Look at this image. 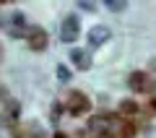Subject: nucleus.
<instances>
[{
  "label": "nucleus",
  "mask_w": 156,
  "mask_h": 138,
  "mask_svg": "<svg viewBox=\"0 0 156 138\" xmlns=\"http://www.w3.org/2000/svg\"><path fill=\"white\" fill-rule=\"evenodd\" d=\"M78 34H81V18H78V13H68L60 24V39L62 42H76Z\"/></svg>",
  "instance_id": "4"
},
{
  "label": "nucleus",
  "mask_w": 156,
  "mask_h": 138,
  "mask_svg": "<svg viewBox=\"0 0 156 138\" xmlns=\"http://www.w3.org/2000/svg\"><path fill=\"white\" fill-rule=\"evenodd\" d=\"M23 130H26V138H47L44 128L37 125V122H29V125H23Z\"/></svg>",
  "instance_id": "10"
},
{
  "label": "nucleus",
  "mask_w": 156,
  "mask_h": 138,
  "mask_svg": "<svg viewBox=\"0 0 156 138\" xmlns=\"http://www.w3.org/2000/svg\"><path fill=\"white\" fill-rule=\"evenodd\" d=\"M73 138H94V136H91L89 130H76V133H73Z\"/></svg>",
  "instance_id": "14"
},
{
  "label": "nucleus",
  "mask_w": 156,
  "mask_h": 138,
  "mask_svg": "<svg viewBox=\"0 0 156 138\" xmlns=\"http://www.w3.org/2000/svg\"><path fill=\"white\" fill-rule=\"evenodd\" d=\"M70 63L78 68V71H89L91 68V57H89L86 50H73L70 52Z\"/></svg>",
  "instance_id": "8"
},
{
  "label": "nucleus",
  "mask_w": 156,
  "mask_h": 138,
  "mask_svg": "<svg viewBox=\"0 0 156 138\" xmlns=\"http://www.w3.org/2000/svg\"><path fill=\"white\" fill-rule=\"evenodd\" d=\"M117 115H120V117H128V120H135V117L140 115V104L135 99H122V102H120V107H117Z\"/></svg>",
  "instance_id": "7"
},
{
  "label": "nucleus",
  "mask_w": 156,
  "mask_h": 138,
  "mask_svg": "<svg viewBox=\"0 0 156 138\" xmlns=\"http://www.w3.org/2000/svg\"><path fill=\"white\" fill-rule=\"evenodd\" d=\"M128 86L135 94H146V96H156V78L146 71H133L128 76Z\"/></svg>",
  "instance_id": "1"
},
{
  "label": "nucleus",
  "mask_w": 156,
  "mask_h": 138,
  "mask_svg": "<svg viewBox=\"0 0 156 138\" xmlns=\"http://www.w3.org/2000/svg\"><path fill=\"white\" fill-rule=\"evenodd\" d=\"M107 37H109V29H107V26H94V29H91V34H89V44H91V47L104 44Z\"/></svg>",
  "instance_id": "9"
},
{
  "label": "nucleus",
  "mask_w": 156,
  "mask_h": 138,
  "mask_svg": "<svg viewBox=\"0 0 156 138\" xmlns=\"http://www.w3.org/2000/svg\"><path fill=\"white\" fill-rule=\"evenodd\" d=\"M18 112H21V104L16 99H11V91L8 89H3V125L8 130H13L18 125Z\"/></svg>",
  "instance_id": "2"
},
{
  "label": "nucleus",
  "mask_w": 156,
  "mask_h": 138,
  "mask_svg": "<svg viewBox=\"0 0 156 138\" xmlns=\"http://www.w3.org/2000/svg\"><path fill=\"white\" fill-rule=\"evenodd\" d=\"M94 138H117V136H115V128H107V130H101V133H96Z\"/></svg>",
  "instance_id": "11"
},
{
  "label": "nucleus",
  "mask_w": 156,
  "mask_h": 138,
  "mask_svg": "<svg viewBox=\"0 0 156 138\" xmlns=\"http://www.w3.org/2000/svg\"><path fill=\"white\" fill-rule=\"evenodd\" d=\"M107 5H109L112 11H122V8L128 5V3H122V0H120V3H115V0H112V3H107Z\"/></svg>",
  "instance_id": "13"
},
{
  "label": "nucleus",
  "mask_w": 156,
  "mask_h": 138,
  "mask_svg": "<svg viewBox=\"0 0 156 138\" xmlns=\"http://www.w3.org/2000/svg\"><path fill=\"white\" fill-rule=\"evenodd\" d=\"M65 110H68V115H73V117L86 115V112L91 110V99L83 94V91H70L68 99H65Z\"/></svg>",
  "instance_id": "3"
},
{
  "label": "nucleus",
  "mask_w": 156,
  "mask_h": 138,
  "mask_svg": "<svg viewBox=\"0 0 156 138\" xmlns=\"http://www.w3.org/2000/svg\"><path fill=\"white\" fill-rule=\"evenodd\" d=\"M57 76H60V81H68V78H70V73H68L65 65H57Z\"/></svg>",
  "instance_id": "12"
},
{
  "label": "nucleus",
  "mask_w": 156,
  "mask_h": 138,
  "mask_svg": "<svg viewBox=\"0 0 156 138\" xmlns=\"http://www.w3.org/2000/svg\"><path fill=\"white\" fill-rule=\"evenodd\" d=\"M115 136L117 138H135L138 136V122L128 120V117H120V122H117V128H115Z\"/></svg>",
  "instance_id": "6"
},
{
  "label": "nucleus",
  "mask_w": 156,
  "mask_h": 138,
  "mask_svg": "<svg viewBox=\"0 0 156 138\" xmlns=\"http://www.w3.org/2000/svg\"><path fill=\"white\" fill-rule=\"evenodd\" d=\"M151 110L156 112V96H154V99H151Z\"/></svg>",
  "instance_id": "16"
},
{
  "label": "nucleus",
  "mask_w": 156,
  "mask_h": 138,
  "mask_svg": "<svg viewBox=\"0 0 156 138\" xmlns=\"http://www.w3.org/2000/svg\"><path fill=\"white\" fill-rule=\"evenodd\" d=\"M26 44H29V50H34V52L47 50V44H50L47 31H44L42 26H29V31H26Z\"/></svg>",
  "instance_id": "5"
},
{
  "label": "nucleus",
  "mask_w": 156,
  "mask_h": 138,
  "mask_svg": "<svg viewBox=\"0 0 156 138\" xmlns=\"http://www.w3.org/2000/svg\"><path fill=\"white\" fill-rule=\"evenodd\" d=\"M52 138H68V136H65V133H60V130H57V133H55Z\"/></svg>",
  "instance_id": "15"
}]
</instances>
